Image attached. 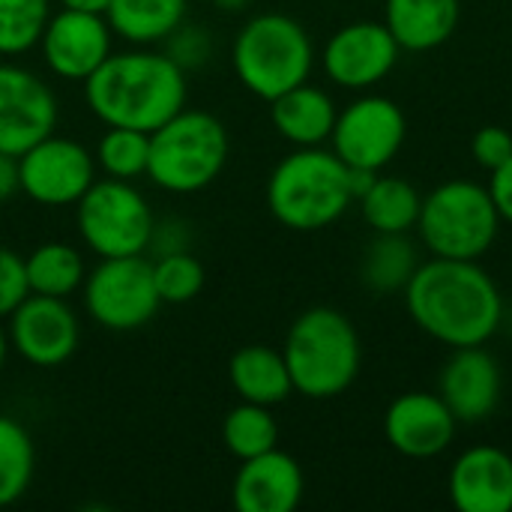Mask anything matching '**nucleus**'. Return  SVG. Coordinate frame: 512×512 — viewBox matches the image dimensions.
<instances>
[{"mask_svg": "<svg viewBox=\"0 0 512 512\" xmlns=\"http://www.w3.org/2000/svg\"><path fill=\"white\" fill-rule=\"evenodd\" d=\"M24 270H27V285L30 294H45V297H72L87 276L84 258L78 255V249H72L69 243L51 240L36 246L27 258H24Z\"/></svg>", "mask_w": 512, "mask_h": 512, "instance_id": "obj_25", "label": "nucleus"}, {"mask_svg": "<svg viewBox=\"0 0 512 512\" xmlns=\"http://www.w3.org/2000/svg\"><path fill=\"white\" fill-rule=\"evenodd\" d=\"M354 201L348 165L321 147H297L267 180V207L291 231H321L333 225Z\"/></svg>", "mask_w": 512, "mask_h": 512, "instance_id": "obj_3", "label": "nucleus"}, {"mask_svg": "<svg viewBox=\"0 0 512 512\" xmlns=\"http://www.w3.org/2000/svg\"><path fill=\"white\" fill-rule=\"evenodd\" d=\"M51 0H0V54L15 57L39 45Z\"/></svg>", "mask_w": 512, "mask_h": 512, "instance_id": "obj_30", "label": "nucleus"}, {"mask_svg": "<svg viewBox=\"0 0 512 512\" xmlns=\"http://www.w3.org/2000/svg\"><path fill=\"white\" fill-rule=\"evenodd\" d=\"M81 291L87 315L114 333L141 330L162 306L153 282V261L144 255L99 258V264L87 270Z\"/></svg>", "mask_w": 512, "mask_h": 512, "instance_id": "obj_9", "label": "nucleus"}, {"mask_svg": "<svg viewBox=\"0 0 512 512\" xmlns=\"http://www.w3.org/2000/svg\"><path fill=\"white\" fill-rule=\"evenodd\" d=\"M96 168L114 180H138L147 174L150 162V132L108 126V132L96 144Z\"/></svg>", "mask_w": 512, "mask_h": 512, "instance_id": "obj_29", "label": "nucleus"}, {"mask_svg": "<svg viewBox=\"0 0 512 512\" xmlns=\"http://www.w3.org/2000/svg\"><path fill=\"white\" fill-rule=\"evenodd\" d=\"M405 303L414 324L450 348L489 342L504 315L492 276L477 261L462 258L420 264L405 288Z\"/></svg>", "mask_w": 512, "mask_h": 512, "instance_id": "obj_1", "label": "nucleus"}, {"mask_svg": "<svg viewBox=\"0 0 512 512\" xmlns=\"http://www.w3.org/2000/svg\"><path fill=\"white\" fill-rule=\"evenodd\" d=\"M186 72L165 51H120L84 81V102L105 126L153 132L186 108Z\"/></svg>", "mask_w": 512, "mask_h": 512, "instance_id": "obj_2", "label": "nucleus"}, {"mask_svg": "<svg viewBox=\"0 0 512 512\" xmlns=\"http://www.w3.org/2000/svg\"><path fill=\"white\" fill-rule=\"evenodd\" d=\"M63 9H78V12H96V15H105L111 0H60Z\"/></svg>", "mask_w": 512, "mask_h": 512, "instance_id": "obj_38", "label": "nucleus"}, {"mask_svg": "<svg viewBox=\"0 0 512 512\" xmlns=\"http://www.w3.org/2000/svg\"><path fill=\"white\" fill-rule=\"evenodd\" d=\"M105 18L120 39L153 45L186 21V0H111Z\"/></svg>", "mask_w": 512, "mask_h": 512, "instance_id": "obj_23", "label": "nucleus"}, {"mask_svg": "<svg viewBox=\"0 0 512 512\" xmlns=\"http://www.w3.org/2000/svg\"><path fill=\"white\" fill-rule=\"evenodd\" d=\"M228 381L243 402L264 408L282 405L294 393L282 351H273L267 345H246L234 351L228 363Z\"/></svg>", "mask_w": 512, "mask_h": 512, "instance_id": "obj_22", "label": "nucleus"}, {"mask_svg": "<svg viewBox=\"0 0 512 512\" xmlns=\"http://www.w3.org/2000/svg\"><path fill=\"white\" fill-rule=\"evenodd\" d=\"M336 105L333 99L321 90L312 87L309 81L285 90L270 102V117L276 132L297 144V147H318L333 135L336 126Z\"/></svg>", "mask_w": 512, "mask_h": 512, "instance_id": "obj_20", "label": "nucleus"}, {"mask_svg": "<svg viewBox=\"0 0 512 512\" xmlns=\"http://www.w3.org/2000/svg\"><path fill=\"white\" fill-rule=\"evenodd\" d=\"M417 252L405 234H378L360 261V279L366 288L378 294H390L396 288H408L417 273Z\"/></svg>", "mask_w": 512, "mask_h": 512, "instance_id": "obj_26", "label": "nucleus"}, {"mask_svg": "<svg viewBox=\"0 0 512 512\" xmlns=\"http://www.w3.org/2000/svg\"><path fill=\"white\" fill-rule=\"evenodd\" d=\"M474 159L486 168V171H498L504 162H510L512 156V135L504 126H483L474 141H471Z\"/></svg>", "mask_w": 512, "mask_h": 512, "instance_id": "obj_34", "label": "nucleus"}, {"mask_svg": "<svg viewBox=\"0 0 512 512\" xmlns=\"http://www.w3.org/2000/svg\"><path fill=\"white\" fill-rule=\"evenodd\" d=\"M420 207V192L402 177H375L360 198L363 219L375 234H408L420 219Z\"/></svg>", "mask_w": 512, "mask_h": 512, "instance_id": "obj_24", "label": "nucleus"}, {"mask_svg": "<svg viewBox=\"0 0 512 512\" xmlns=\"http://www.w3.org/2000/svg\"><path fill=\"white\" fill-rule=\"evenodd\" d=\"M33 468L36 450L30 432L12 417H0V507L15 504L30 489Z\"/></svg>", "mask_w": 512, "mask_h": 512, "instance_id": "obj_28", "label": "nucleus"}, {"mask_svg": "<svg viewBox=\"0 0 512 512\" xmlns=\"http://www.w3.org/2000/svg\"><path fill=\"white\" fill-rule=\"evenodd\" d=\"M231 501L240 512H294L303 501V471L297 459L279 447L243 459Z\"/></svg>", "mask_w": 512, "mask_h": 512, "instance_id": "obj_18", "label": "nucleus"}, {"mask_svg": "<svg viewBox=\"0 0 512 512\" xmlns=\"http://www.w3.org/2000/svg\"><path fill=\"white\" fill-rule=\"evenodd\" d=\"M390 447L408 459H432L444 453L456 435V417L435 393H405L384 414Z\"/></svg>", "mask_w": 512, "mask_h": 512, "instance_id": "obj_16", "label": "nucleus"}, {"mask_svg": "<svg viewBox=\"0 0 512 512\" xmlns=\"http://www.w3.org/2000/svg\"><path fill=\"white\" fill-rule=\"evenodd\" d=\"M21 192V177H18V156L0 150V204H9Z\"/></svg>", "mask_w": 512, "mask_h": 512, "instance_id": "obj_37", "label": "nucleus"}, {"mask_svg": "<svg viewBox=\"0 0 512 512\" xmlns=\"http://www.w3.org/2000/svg\"><path fill=\"white\" fill-rule=\"evenodd\" d=\"M417 225L435 258L477 261L492 249L501 228V213L489 189L468 180H450L423 198Z\"/></svg>", "mask_w": 512, "mask_h": 512, "instance_id": "obj_7", "label": "nucleus"}, {"mask_svg": "<svg viewBox=\"0 0 512 512\" xmlns=\"http://www.w3.org/2000/svg\"><path fill=\"white\" fill-rule=\"evenodd\" d=\"M153 255H168V252H183L189 249V231L186 222L180 219H162L153 222V234H150V246Z\"/></svg>", "mask_w": 512, "mask_h": 512, "instance_id": "obj_35", "label": "nucleus"}, {"mask_svg": "<svg viewBox=\"0 0 512 512\" xmlns=\"http://www.w3.org/2000/svg\"><path fill=\"white\" fill-rule=\"evenodd\" d=\"M27 294H30V285H27L24 258L15 249L0 246V318H9L12 309Z\"/></svg>", "mask_w": 512, "mask_h": 512, "instance_id": "obj_33", "label": "nucleus"}, {"mask_svg": "<svg viewBox=\"0 0 512 512\" xmlns=\"http://www.w3.org/2000/svg\"><path fill=\"white\" fill-rule=\"evenodd\" d=\"M21 192L42 207H69L96 183V156L63 135H45L18 156Z\"/></svg>", "mask_w": 512, "mask_h": 512, "instance_id": "obj_10", "label": "nucleus"}, {"mask_svg": "<svg viewBox=\"0 0 512 512\" xmlns=\"http://www.w3.org/2000/svg\"><path fill=\"white\" fill-rule=\"evenodd\" d=\"M57 126V99L48 81L18 63H0V150L21 156Z\"/></svg>", "mask_w": 512, "mask_h": 512, "instance_id": "obj_13", "label": "nucleus"}, {"mask_svg": "<svg viewBox=\"0 0 512 512\" xmlns=\"http://www.w3.org/2000/svg\"><path fill=\"white\" fill-rule=\"evenodd\" d=\"M111 36L114 30L105 15L60 9L42 30V60L51 75L84 84L111 54Z\"/></svg>", "mask_w": 512, "mask_h": 512, "instance_id": "obj_14", "label": "nucleus"}, {"mask_svg": "<svg viewBox=\"0 0 512 512\" xmlns=\"http://www.w3.org/2000/svg\"><path fill=\"white\" fill-rule=\"evenodd\" d=\"M153 282L162 303L183 306L192 303L204 288V264L189 252H168L153 258Z\"/></svg>", "mask_w": 512, "mask_h": 512, "instance_id": "obj_31", "label": "nucleus"}, {"mask_svg": "<svg viewBox=\"0 0 512 512\" xmlns=\"http://www.w3.org/2000/svg\"><path fill=\"white\" fill-rule=\"evenodd\" d=\"M210 51H213V39H210V30L201 27V24H180L174 33L165 36V54L183 69H201L207 60H210Z\"/></svg>", "mask_w": 512, "mask_h": 512, "instance_id": "obj_32", "label": "nucleus"}, {"mask_svg": "<svg viewBox=\"0 0 512 512\" xmlns=\"http://www.w3.org/2000/svg\"><path fill=\"white\" fill-rule=\"evenodd\" d=\"M225 123L198 108H180L171 120L150 132L147 177L174 195H192L219 180L228 162Z\"/></svg>", "mask_w": 512, "mask_h": 512, "instance_id": "obj_5", "label": "nucleus"}, {"mask_svg": "<svg viewBox=\"0 0 512 512\" xmlns=\"http://www.w3.org/2000/svg\"><path fill=\"white\" fill-rule=\"evenodd\" d=\"M405 114L387 96H363L336 114L333 126V153L351 168L381 171L396 159L405 144Z\"/></svg>", "mask_w": 512, "mask_h": 512, "instance_id": "obj_11", "label": "nucleus"}, {"mask_svg": "<svg viewBox=\"0 0 512 512\" xmlns=\"http://www.w3.org/2000/svg\"><path fill=\"white\" fill-rule=\"evenodd\" d=\"M438 396L453 411L456 423H483L486 417H492L501 399L498 360L483 351V345L456 348L441 372Z\"/></svg>", "mask_w": 512, "mask_h": 512, "instance_id": "obj_17", "label": "nucleus"}, {"mask_svg": "<svg viewBox=\"0 0 512 512\" xmlns=\"http://www.w3.org/2000/svg\"><path fill=\"white\" fill-rule=\"evenodd\" d=\"M231 63L249 93L273 102L285 90L309 81L315 48L300 21L279 12H264L249 18L234 36Z\"/></svg>", "mask_w": 512, "mask_h": 512, "instance_id": "obj_6", "label": "nucleus"}, {"mask_svg": "<svg viewBox=\"0 0 512 512\" xmlns=\"http://www.w3.org/2000/svg\"><path fill=\"white\" fill-rule=\"evenodd\" d=\"M9 348L36 369L66 363L78 348V315L63 297L27 294L9 315Z\"/></svg>", "mask_w": 512, "mask_h": 512, "instance_id": "obj_12", "label": "nucleus"}, {"mask_svg": "<svg viewBox=\"0 0 512 512\" xmlns=\"http://www.w3.org/2000/svg\"><path fill=\"white\" fill-rule=\"evenodd\" d=\"M387 30L408 51L444 45L459 24V0H387Z\"/></svg>", "mask_w": 512, "mask_h": 512, "instance_id": "obj_21", "label": "nucleus"}, {"mask_svg": "<svg viewBox=\"0 0 512 512\" xmlns=\"http://www.w3.org/2000/svg\"><path fill=\"white\" fill-rule=\"evenodd\" d=\"M78 234L99 258L144 255L153 234V210L132 180H96L75 204Z\"/></svg>", "mask_w": 512, "mask_h": 512, "instance_id": "obj_8", "label": "nucleus"}, {"mask_svg": "<svg viewBox=\"0 0 512 512\" xmlns=\"http://www.w3.org/2000/svg\"><path fill=\"white\" fill-rule=\"evenodd\" d=\"M222 441L234 459H252L279 444V426L264 405L240 402L237 408L228 411L222 423Z\"/></svg>", "mask_w": 512, "mask_h": 512, "instance_id": "obj_27", "label": "nucleus"}, {"mask_svg": "<svg viewBox=\"0 0 512 512\" xmlns=\"http://www.w3.org/2000/svg\"><path fill=\"white\" fill-rule=\"evenodd\" d=\"M6 354H9V336H6V330L0 327V369H3V363H6Z\"/></svg>", "mask_w": 512, "mask_h": 512, "instance_id": "obj_40", "label": "nucleus"}, {"mask_svg": "<svg viewBox=\"0 0 512 512\" xmlns=\"http://www.w3.org/2000/svg\"><path fill=\"white\" fill-rule=\"evenodd\" d=\"M282 357L294 393L306 399H333L354 384L363 354L354 324L342 312L318 306L291 324Z\"/></svg>", "mask_w": 512, "mask_h": 512, "instance_id": "obj_4", "label": "nucleus"}, {"mask_svg": "<svg viewBox=\"0 0 512 512\" xmlns=\"http://www.w3.org/2000/svg\"><path fill=\"white\" fill-rule=\"evenodd\" d=\"M222 12H240L249 0H213Z\"/></svg>", "mask_w": 512, "mask_h": 512, "instance_id": "obj_39", "label": "nucleus"}, {"mask_svg": "<svg viewBox=\"0 0 512 512\" xmlns=\"http://www.w3.org/2000/svg\"><path fill=\"white\" fill-rule=\"evenodd\" d=\"M489 192H492V201H495L501 219L512 222V156L510 162H504L498 171H492V186H489Z\"/></svg>", "mask_w": 512, "mask_h": 512, "instance_id": "obj_36", "label": "nucleus"}, {"mask_svg": "<svg viewBox=\"0 0 512 512\" xmlns=\"http://www.w3.org/2000/svg\"><path fill=\"white\" fill-rule=\"evenodd\" d=\"M450 498L462 512H510L512 459L498 447L462 453L450 471Z\"/></svg>", "mask_w": 512, "mask_h": 512, "instance_id": "obj_19", "label": "nucleus"}, {"mask_svg": "<svg viewBox=\"0 0 512 512\" xmlns=\"http://www.w3.org/2000/svg\"><path fill=\"white\" fill-rule=\"evenodd\" d=\"M399 60V42L378 21L339 27L324 48V72L348 90H366L390 75Z\"/></svg>", "mask_w": 512, "mask_h": 512, "instance_id": "obj_15", "label": "nucleus"}]
</instances>
